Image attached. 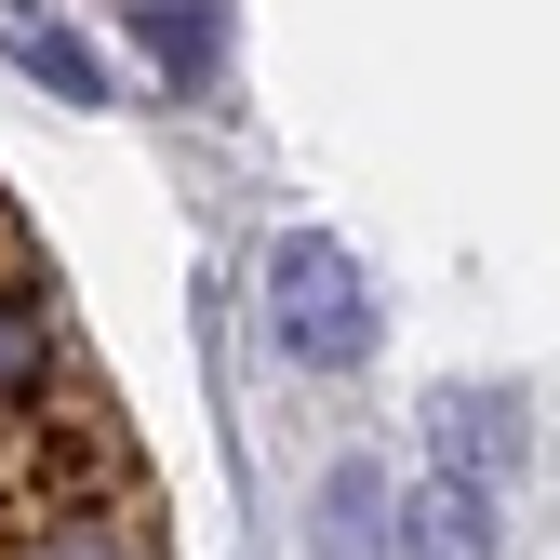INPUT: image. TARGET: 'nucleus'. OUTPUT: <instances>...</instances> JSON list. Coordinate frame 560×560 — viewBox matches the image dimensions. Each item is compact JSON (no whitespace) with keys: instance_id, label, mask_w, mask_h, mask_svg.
Listing matches in <instances>:
<instances>
[{"instance_id":"f257e3e1","label":"nucleus","mask_w":560,"mask_h":560,"mask_svg":"<svg viewBox=\"0 0 560 560\" xmlns=\"http://www.w3.org/2000/svg\"><path fill=\"white\" fill-rule=\"evenodd\" d=\"M0 560H174V494L14 187H0Z\"/></svg>"},{"instance_id":"7ed1b4c3","label":"nucleus","mask_w":560,"mask_h":560,"mask_svg":"<svg viewBox=\"0 0 560 560\" xmlns=\"http://www.w3.org/2000/svg\"><path fill=\"white\" fill-rule=\"evenodd\" d=\"M27 67H40V81H67V94H94V54H81V40H27Z\"/></svg>"},{"instance_id":"f03ea898","label":"nucleus","mask_w":560,"mask_h":560,"mask_svg":"<svg viewBox=\"0 0 560 560\" xmlns=\"http://www.w3.org/2000/svg\"><path fill=\"white\" fill-rule=\"evenodd\" d=\"M267 320H280V347L294 361H320V374H347L374 347V294H361V267H347L320 228H294L267 254Z\"/></svg>"}]
</instances>
